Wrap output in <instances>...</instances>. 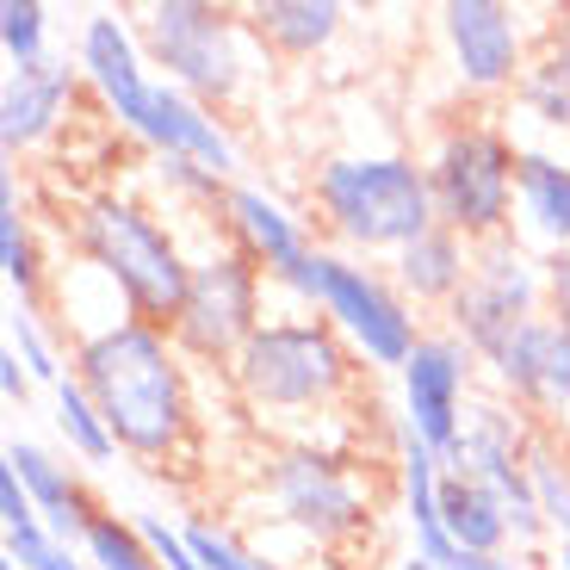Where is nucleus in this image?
<instances>
[{"mask_svg":"<svg viewBox=\"0 0 570 570\" xmlns=\"http://www.w3.org/2000/svg\"><path fill=\"white\" fill-rule=\"evenodd\" d=\"M69 372L100 403L118 453L142 459V465H168L186 453L199 410H193V366L168 328L137 323V316L100 323L94 335H75Z\"/></svg>","mask_w":570,"mask_h":570,"instance_id":"obj_1","label":"nucleus"},{"mask_svg":"<svg viewBox=\"0 0 570 570\" xmlns=\"http://www.w3.org/2000/svg\"><path fill=\"white\" fill-rule=\"evenodd\" d=\"M69 236H75L81 267L100 273L137 323L174 328V316L186 304V285H193V255H186L180 236L149 205L100 186V193H87L75 205Z\"/></svg>","mask_w":570,"mask_h":570,"instance_id":"obj_2","label":"nucleus"},{"mask_svg":"<svg viewBox=\"0 0 570 570\" xmlns=\"http://www.w3.org/2000/svg\"><path fill=\"white\" fill-rule=\"evenodd\" d=\"M224 379L236 391V403L248 415H267V422L328 415L335 403H347L360 391V354L323 316L292 311V316H267Z\"/></svg>","mask_w":570,"mask_h":570,"instance_id":"obj_3","label":"nucleus"},{"mask_svg":"<svg viewBox=\"0 0 570 570\" xmlns=\"http://www.w3.org/2000/svg\"><path fill=\"white\" fill-rule=\"evenodd\" d=\"M311 212L316 224L354 255H403L441 224L434 212V186L415 156H328L311 174Z\"/></svg>","mask_w":570,"mask_h":570,"instance_id":"obj_4","label":"nucleus"},{"mask_svg":"<svg viewBox=\"0 0 570 570\" xmlns=\"http://www.w3.org/2000/svg\"><path fill=\"white\" fill-rule=\"evenodd\" d=\"M273 285L292 292L298 311L323 316V323L366 360V372H403L410 354L422 347V335H428L415 304L391 285V273L366 267V261H354V255H335V248H323V243H316L292 273H279Z\"/></svg>","mask_w":570,"mask_h":570,"instance_id":"obj_5","label":"nucleus"},{"mask_svg":"<svg viewBox=\"0 0 570 570\" xmlns=\"http://www.w3.org/2000/svg\"><path fill=\"white\" fill-rule=\"evenodd\" d=\"M137 43L149 69H161V81H174L212 112L248 94L255 50H261L248 19L229 13V7H212V0H156V7H142Z\"/></svg>","mask_w":570,"mask_h":570,"instance_id":"obj_6","label":"nucleus"},{"mask_svg":"<svg viewBox=\"0 0 570 570\" xmlns=\"http://www.w3.org/2000/svg\"><path fill=\"white\" fill-rule=\"evenodd\" d=\"M428 186H434V212L453 236H465L471 248L497 243L514 229V168L521 149L502 125L490 118H453L441 137L428 142Z\"/></svg>","mask_w":570,"mask_h":570,"instance_id":"obj_7","label":"nucleus"},{"mask_svg":"<svg viewBox=\"0 0 570 570\" xmlns=\"http://www.w3.org/2000/svg\"><path fill=\"white\" fill-rule=\"evenodd\" d=\"M261 490L273 502V521L298 528L311 546H347L372 533V490L347 453L323 441H285L261 471Z\"/></svg>","mask_w":570,"mask_h":570,"instance_id":"obj_8","label":"nucleus"},{"mask_svg":"<svg viewBox=\"0 0 570 570\" xmlns=\"http://www.w3.org/2000/svg\"><path fill=\"white\" fill-rule=\"evenodd\" d=\"M267 273L243 255V248H205L193 255V285L174 316V347L186 366H217L229 372L236 354L255 342V328L267 323Z\"/></svg>","mask_w":570,"mask_h":570,"instance_id":"obj_9","label":"nucleus"},{"mask_svg":"<svg viewBox=\"0 0 570 570\" xmlns=\"http://www.w3.org/2000/svg\"><path fill=\"white\" fill-rule=\"evenodd\" d=\"M540 311H546V261L509 229L497 243L471 248V279H465V292L446 304V328L490 366V360L509 347L514 328Z\"/></svg>","mask_w":570,"mask_h":570,"instance_id":"obj_10","label":"nucleus"},{"mask_svg":"<svg viewBox=\"0 0 570 570\" xmlns=\"http://www.w3.org/2000/svg\"><path fill=\"white\" fill-rule=\"evenodd\" d=\"M478 366L484 360L471 354L465 342H459L453 328H434V335H422V347L410 354V366L397 372V397H403V428H415L434 453H453L459 428H465L471 415V379H478Z\"/></svg>","mask_w":570,"mask_h":570,"instance_id":"obj_11","label":"nucleus"},{"mask_svg":"<svg viewBox=\"0 0 570 570\" xmlns=\"http://www.w3.org/2000/svg\"><path fill=\"white\" fill-rule=\"evenodd\" d=\"M497 397H509L546 434H570V328L558 316H528L490 360Z\"/></svg>","mask_w":570,"mask_h":570,"instance_id":"obj_12","label":"nucleus"},{"mask_svg":"<svg viewBox=\"0 0 570 570\" xmlns=\"http://www.w3.org/2000/svg\"><path fill=\"white\" fill-rule=\"evenodd\" d=\"M75 62H81L87 87L100 94L106 118H112L125 137H137L149 149V130H156V81L149 75V57H142L137 31L118 13H87L81 38H75Z\"/></svg>","mask_w":570,"mask_h":570,"instance_id":"obj_13","label":"nucleus"},{"mask_svg":"<svg viewBox=\"0 0 570 570\" xmlns=\"http://www.w3.org/2000/svg\"><path fill=\"white\" fill-rule=\"evenodd\" d=\"M441 38L465 94H514V81L533 62L528 31H521L514 7H502V0H446Z\"/></svg>","mask_w":570,"mask_h":570,"instance_id":"obj_14","label":"nucleus"},{"mask_svg":"<svg viewBox=\"0 0 570 570\" xmlns=\"http://www.w3.org/2000/svg\"><path fill=\"white\" fill-rule=\"evenodd\" d=\"M81 62L75 57H43L31 69H7L0 87V142L7 156H31L69 125L75 100H81Z\"/></svg>","mask_w":570,"mask_h":570,"instance_id":"obj_15","label":"nucleus"},{"mask_svg":"<svg viewBox=\"0 0 570 570\" xmlns=\"http://www.w3.org/2000/svg\"><path fill=\"white\" fill-rule=\"evenodd\" d=\"M224 229H229V248H243V255L267 273V279L292 273L316 248V236L304 229L298 212H285L273 193L243 186V180L229 186V199H224Z\"/></svg>","mask_w":570,"mask_h":570,"instance_id":"obj_16","label":"nucleus"},{"mask_svg":"<svg viewBox=\"0 0 570 570\" xmlns=\"http://www.w3.org/2000/svg\"><path fill=\"white\" fill-rule=\"evenodd\" d=\"M7 465L19 471V484L31 490V502H38V514H43V528L57 533L62 546H75L81 552V533L94 528V497H87V484L75 478V465L69 459H57V453H43L38 441H7Z\"/></svg>","mask_w":570,"mask_h":570,"instance_id":"obj_17","label":"nucleus"},{"mask_svg":"<svg viewBox=\"0 0 570 570\" xmlns=\"http://www.w3.org/2000/svg\"><path fill=\"white\" fill-rule=\"evenodd\" d=\"M514 229L546 243V255L570 248V161L552 149H521L514 168Z\"/></svg>","mask_w":570,"mask_h":570,"instance_id":"obj_18","label":"nucleus"},{"mask_svg":"<svg viewBox=\"0 0 570 570\" xmlns=\"http://www.w3.org/2000/svg\"><path fill=\"white\" fill-rule=\"evenodd\" d=\"M465 279H471V243L453 236L446 224H434L422 243L391 255V285H397L410 304H428V311H446V304L465 292Z\"/></svg>","mask_w":570,"mask_h":570,"instance_id":"obj_19","label":"nucleus"},{"mask_svg":"<svg viewBox=\"0 0 570 570\" xmlns=\"http://www.w3.org/2000/svg\"><path fill=\"white\" fill-rule=\"evenodd\" d=\"M243 19L261 38V50L292 57V62H311L342 38L347 7H335V0H261V7H248Z\"/></svg>","mask_w":570,"mask_h":570,"instance_id":"obj_20","label":"nucleus"},{"mask_svg":"<svg viewBox=\"0 0 570 570\" xmlns=\"http://www.w3.org/2000/svg\"><path fill=\"white\" fill-rule=\"evenodd\" d=\"M441 528L459 552H509L514 533H509V502L497 490L471 484V478H446L441 490Z\"/></svg>","mask_w":570,"mask_h":570,"instance_id":"obj_21","label":"nucleus"},{"mask_svg":"<svg viewBox=\"0 0 570 570\" xmlns=\"http://www.w3.org/2000/svg\"><path fill=\"white\" fill-rule=\"evenodd\" d=\"M397 484H403V521L410 540H441V490H446V459L397 422Z\"/></svg>","mask_w":570,"mask_h":570,"instance_id":"obj_22","label":"nucleus"},{"mask_svg":"<svg viewBox=\"0 0 570 570\" xmlns=\"http://www.w3.org/2000/svg\"><path fill=\"white\" fill-rule=\"evenodd\" d=\"M57 434L69 441V453H75V459H87V465H112V459H118L112 428H106L100 403L87 397V385L75 379V372L57 385Z\"/></svg>","mask_w":570,"mask_h":570,"instance_id":"obj_23","label":"nucleus"},{"mask_svg":"<svg viewBox=\"0 0 570 570\" xmlns=\"http://www.w3.org/2000/svg\"><path fill=\"white\" fill-rule=\"evenodd\" d=\"M528 484H533V502H540L546 528L558 540H570V446L546 428H533V446H528Z\"/></svg>","mask_w":570,"mask_h":570,"instance_id":"obj_24","label":"nucleus"},{"mask_svg":"<svg viewBox=\"0 0 570 570\" xmlns=\"http://www.w3.org/2000/svg\"><path fill=\"white\" fill-rule=\"evenodd\" d=\"M81 558H87V570H149L156 564V552H149V540L137 533V521H130V514H112V509H100L94 528L81 533Z\"/></svg>","mask_w":570,"mask_h":570,"instance_id":"obj_25","label":"nucleus"},{"mask_svg":"<svg viewBox=\"0 0 570 570\" xmlns=\"http://www.w3.org/2000/svg\"><path fill=\"white\" fill-rule=\"evenodd\" d=\"M0 273H7L19 304L43 298V255H38V229H31L26 212H0Z\"/></svg>","mask_w":570,"mask_h":570,"instance_id":"obj_26","label":"nucleus"},{"mask_svg":"<svg viewBox=\"0 0 570 570\" xmlns=\"http://www.w3.org/2000/svg\"><path fill=\"white\" fill-rule=\"evenodd\" d=\"M0 50H7V69H31V62L50 57V7L7 0L0 7Z\"/></svg>","mask_w":570,"mask_h":570,"instance_id":"obj_27","label":"nucleus"},{"mask_svg":"<svg viewBox=\"0 0 570 570\" xmlns=\"http://www.w3.org/2000/svg\"><path fill=\"white\" fill-rule=\"evenodd\" d=\"M514 106H521L528 118H540L546 130H570V81L540 57V50H533L528 75L514 81Z\"/></svg>","mask_w":570,"mask_h":570,"instance_id":"obj_28","label":"nucleus"},{"mask_svg":"<svg viewBox=\"0 0 570 570\" xmlns=\"http://www.w3.org/2000/svg\"><path fill=\"white\" fill-rule=\"evenodd\" d=\"M7 347H13L19 360H26V372L38 379V385L57 391L62 379H69V372H62V360H57V347H50V335H43L38 304H19V311L7 316Z\"/></svg>","mask_w":570,"mask_h":570,"instance_id":"obj_29","label":"nucleus"},{"mask_svg":"<svg viewBox=\"0 0 570 570\" xmlns=\"http://www.w3.org/2000/svg\"><path fill=\"white\" fill-rule=\"evenodd\" d=\"M186 546H193V558H199L205 570H279L273 558H261L255 546H243L236 533L212 528V521H186Z\"/></svg>","mask_w":570,"mask_h":570,"instance_id":"obj_30","label":"nucleus"},{"mask_svg":"<svg viewBox=\"0 0 570 570\" xmlns=\"http://www.w3.org/2000/svg\"><path fill=\"white\" fill-rule=\"evenodd\" d=\"M7 564H19V570H87V558L75 552V546H62L43 521H31V528L7 533Z\"/></svg>","mask_w":570,"mask_h":570,"instance_id":"obj_31","label":"nucleus"},{"mask_svg":"<svg viewBox=\"0 0 570 570\" xmlns=\"http://www.w3.org/2000/svg\"><path fill=\"white\" fill-rule=\"evenodd\" d=\"M156 180L168 186L174 199L212 205V212H224V199H229V180H217L212 168H199V161H186V156H156Z\"/></svg>","mask_w":570,"mask_h":570,"instance_id":"obj_32","label":"nucleus"},{"mask_svg":"<svg viewBox=\"0 0 570 570\" xmlns=\"http://www.w3.org/2000/svg\"><path fill=\"white\" fill-rule=\"evenodd\" d=\"M31 521H43L38 502H31V490L19 484V471L0 459V528L13 533V528H31Z\"/></svg>","mask_w":570,"mask_h":570,"instance_id":"obj_33","label":"nucleus"},{"mask_svg":"<svg viewBox=\"0 0 570 570\" xmlns=\"http://www.w3.org/2000/svg\"><path fill=\"white\" fill-rule=\"evenodd\" d=\"M546 316H558L570 328V248L546 255Z\"/></svg>","mask_w":570,"mask_h":570,"instance_id":"obj_34","label":"nucleus"},{"mask_svg":"<svg viewBox=\"0 0 570 570\" xmlns=\"http://www.w3.org/2000/svg\"><path fill=\"white\" fill-rule=\"evenodd\" d=\"M540 57L552 62V69L564 75V81H570V7H564V13L546 19V31H540Z\"/></svg>","mask_w":570,"mask_h":570,"instance_id":"obj_35","label":"nucleus"},{"mask_svg":"<svg viewBox=\"0 0 570 570\" xmlns=\"http://www.w3.org/2000/svg\"><path fill=\"white\" fill-rule=\"evenodd\" d=\"M31 385H38V379L26 372V360H19L13 347H7V354H0V391H7V403H26V397H31Z\"/></svg>","mask_w":570,"mask_h":570,"instance_id":"obj_36","label":"nucleus"},{"mask_svg":"<svg viewBox=\"0 0 570 570\" xmlns=\"http://www.w3.org/2000/svg\"><path fill=\"white\" fill-rule=\"evenodd\" d=\"M453 570H521V564H514V552H459Z\"/></svg>","mask_w":570,"mask_h":570,"instance_id":"obj_37","label":"nucleus"},{"mask_svg":"<svg viewBox=\"0 0 570 570\" xmlns=\"http://www.w3.org/2000/svg\"><path fill=\"white\" fill-rule=\"evenodd\" d=\"M397 570H446V564H434V558H422V552H410V558H403V564Z\"/></svg>","mask_w":570,"mask_h":570,"instance_id":"obj_38","label":"nucleus"},{"mask_svg":"<svg viewBox=\"0 0 570 570\" xmlns=\"http://www.w3.org/2000/svg\"><path fill=\"white\" fill-rule=\"evenodd\" d=\"M552 570H570V540H558V564Z\"/></svg>","mask_w":570,"mask_h":570,"instance_id":"obj_39","label":"nucleus"},{"mask_svg":"<svg viewBox=\"0 0 570 570\" xmlns=\"http://www.w3.org/2000/svg\"><path fill=\"white\" fill-rule=\"evenodd\" d=\"M0 570H19V564H0Z\"/></svg>","mask_w":570,"mask_h":570,"instance_id":"obj_40","label":"nucleus"},{"mask_svg":"<svg viewBox=\"0 0 570 570\" xmlns=\"http://www.w3.org/2000/svg\"><path fill=\"white\" fill-rule=\"evenodd\" d=\"M564 446H570V434H564Z\"/></svg>","mask_w":570,"mask_h":570,"instance_id":"obj_41","label":"nucleus"}]
</instances>
